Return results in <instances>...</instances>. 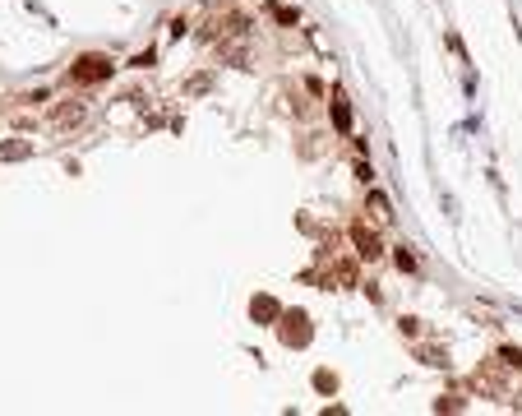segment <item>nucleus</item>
<instances>
[{"instance_id":"ddd939ff","label":"nucleus","mask_w":522,"mask_h":416,"mask_svg":"<svg viewBox=\"0 0 522 416\" xmlns=\"http://www.w3.org/2000/svg\"><path fill=\"white\" fill-rule=\"evenodd\" d=\"M333 273H338L342 282H347V287H356V277H361V273H356V264H352V259H342L338 268H333Z\"/></svg>"},{"instance_id":"f03ea898","label":"nucleus","mask_w":522,"mask_h":416,"mask_svg":"<svg viewBox=\"0 0 522 416\" xmlns=\"http://www.w3.org/2000/svg\"><path fill=\"white\" fill-rule=\"evenodd\" d=\"M277 338H282V347H305V342L314 338L310 315L305 310H282V315H277Z\"/></svg>"},{"instance_id":"7ed1b4c3","label":"nucleus","mask_w":522,"mask_h":416,"mask_svg":"<svg viewBox=\"0 0 522 416\" xmlns=\"http://www.w3.org/2000/svg\"><path fill=\"white\" fill-rule=\"evenodd\" d=\"M352 246H356V255H361V259H379V255H384V241H379V231L370 227L365 217H356L352 222Z\"/></svg>"},{"instance_id":"4468645a","label":"nucleus","mask_w":522,"mask_h":416,"mask_svg":"<svg viewBox=\"0 0 522 416\" xmlns=\"http://www.w3.org/2000/svg\"><path fill=\"white\" fill-rule=\"evenodd\" d=\"M148 65H157V51L148 46V51H139L134 61H130V70H148Z\"/></svg>"},{"instance_id":"6ab92c4d","label":"nucleus","mask_w":522,"mask_h":416,"mask_svg":"<svg viewBox=\"0 0 522 416\" xmlns=\"http://www.w3.org/2000/svg\"><path fill=\"white\" fill-rule=\"evenodd\" d=\"M305 92H314V97H323V83L314 75H305Z\"/></svg>"},{"instance_id":"0eeeda50","label":"nucleus","mask_w":522,"mask_h":416,"mask_svg":"<svg viewBox=\"0 0 522 416\" xmlns=\"http://www.w3.org/2000/svg\"><path fill=\"white\" fill-rule=\"evenodd\" d=\"M365 190H370V195H365V208L379 217V222H393V204L384 199V190H374V185H365Z\"/></svg>"},{"instance_id":"f3484780","label":"nucleus","mask_w":522,"mask_h":416,"mask_svg":"<svg viewBox=\"0 0 522 416\" xmlns=\"http://www.w3.org/2000/svg\"><path fill=\"white\" fill-rule=\"evenodd\" d=\"M356 181H361V185H374V167H370V162H356Z\"/></svg>"},{"instance_id":"a211bd4d","label":"nucleus","mask_w":522,"mask_h":416,"mask_svg":"<svg viewBox=\"0 0 522 416\" xmlns=\"http://www.w3.org/2000/svg\"><path fill=\"white\" fill-rule=\"evenodd\" d=\"M0 157H10V162H19V157H28V143H10Z\"/></svg>"},{"instance_id":"dca6fc26","label":"nucleus","mask_w":522,"mask_h":416,"mask_svg":"<svg viewBox=\"0 0 522 416\" xmlns=\"http://www.w3.org/2000/svg\"><path fill=\"white\" fill-rule=\"evenodd\" d=\"M398 328H402V338H421V319H407V315H402Z\"/></svg>"},{"instance_id":"20e7f679","label":"nucleus","mask_w":522,"mask_h":416,"mask_svg":"<svg viewBox=\"0 0 522 416\" xmlns=\"http://www.w3.org/2000/svg\"><path fill=\"white\" fill-rule=\"evenodd\" d=\"M83 116H88L83 102H61V107H51V125H56V130H74Z\"/></svg>"},{"instance_id":"1a4fd4ad","label":"nucleus","mask_w":522,"mask_h":416,"mask_svg":"<svg viewBox=\"0 0 522 416\" xmlns=\"http://www.w3.org/2000/svg\"><path fill=\"white\" fill-rule=\"evenodd\" d=\"M263 10H268V14H273L277 23H282V28H296V19H301V14H296V10H292V5H277V0H268Z\"/></svg>"},{"instance_id":"9b49d317","label":"nucleus","mask_w":522,"mask_h":416,"mask_svg":"<svg viewBox=\"0 0 522 416\" xmlns=\"http://www.w3.org/2000/svg\"><path fill=\"white\" fill-rule=\"evenodd\" d=\"M434 412H467V402H462V393H444L434 402Z\"/></svg>"},{"instance_id":"2eb2a0df","label":"nucleus","mask_w":522,"mask_h":416,"mask_svg":"<svg viewBox=\"0 0 522 416\" xmlns=\"http://www.w3.org/2000/svg\"><path fill=\"white\" fill-rule=\"evenodd\" d=\"M416 356H421L425 366H444V361H448V352H434V347H421V352H416Z\"/></svg>"},{"instance_id":"f257e3e1","label":"nucleus","mask_w":522,"mask_h":416,"mask_svg":"<svg viewBox=\"0 0 522 416\" xmlns=\"http://www.w3.org/2000/svg\"><path fill=\"white\" fill-rule=\"evenodd\" d=\"M111 56H102V51H88V56H79L74 65H70V83H107L111 79Z\"/></svg>"},{"instance_id":"9d476101","label":"nucleus","mask_w":522,"mask_h":416,"mask_svg":"<svg viewBox=\"0 0 522 416\" xmlns=\"http://www.w3.org/2000/svg\"><path fill=\"white\" fill-rule=\"evenodd\" d=\"M393 264H398L402 273H421V264H416L412 246H393Z\"/></svg>"},{"instance_id":"423d86ee","label":"nucleus","mask_w":522,"mask_h":416,"mask_svg":"<svg viewBox=\"0 0 522 416\" xmlns=\"http://www.w3.org/2000/svg\"><path fill=\"white\" fill-rule=\"evenodd\" d=\"M250 315H254L259 324H277V315H282V306H277L273 296L263 292V296H254V301H250Z\"/></svg>"},{"instance_id":"f8f14e48","label":"nucleus","mask_w":522,"mask_h":416,"mask_svg":"<svg viewBox=\"0 0 522 416\" xmlns=\"http://www.w3.org/2000/svg\"><path fill=\"white\" fill-rule=\"evenodd\" d=\"M499 366H508V370H522V352H518V347H499Z\"/></svg>"},{"instance_id":"39448f33","label":"nucleus","mask_w":522,"mask_h":416,"mask_svg":"<svg viewBox=\"0 0 522 416\" xmlns=\"http://www.w3.org/2000/svg\"><path fill=\"white\" fill-rule=\"evenodd\" d=\"M328 116H333V125H338L342 135H352V107H347L342 88H333V92H328Z\"/></svg>"},{"instance_id":"6e6552de","label":"nucleus","mask_w":522,"mask_h":416,"mask_svg":"<svg viewBox=\"0 0 522 416\" xmlns=\"http://www.w3.org/2000/svg\"><path fill=\"white\" fill-rule=\"evenodd\" d=\"M310 384L319 388L323 398H333V393H338V375H333L328 366H319V370H314V379H310Z\"/></svg>"}]
</instances>
